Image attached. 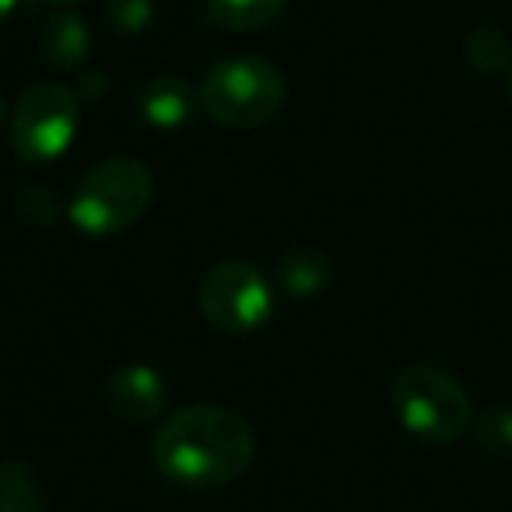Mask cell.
<instances>
[{
    "label": "cell",
    "instance_id": "17",
    "mask_svg": "<svg viewBox=\"0 0 512 512\" xmlns=\"http://www.w3.org/2000/svg\"><path fill=\"white\" fill-rule=\"evenodd\" d=\"M102 85H109L106 74L85 71V74H81V99H99V95H102Z\"/></svg>",
    "mask_w": 512,
    "mask_h": 512
},
{
    "label": "cell",
    "instance_id": "11",
    "mask_svg": "<svg viewBox=\"0 0 512 512\" xmlns=\"http://www.w3.org/2000/svg\"><path fill=\"white\" fill-rule=\"evenodd\" d=\"M288 0H204V15L211 25L228 32H256L278 22Z\"/></svg>",
    "mask_w": 512,
    "mask_h": 512
},
{
    "label": "cell",
    "instance_id": "8",
    "mask_svg": "<svg viewBox=\"0 0 512 512\" xmlns=\"http://www.w3.org/2000/svg\"><path fill=\"white\" fill-rule=\"evenodd\" d=\"M137 113L155 130H179L200 109V88L176 74H158L137 88Z\"/></svg>",
    "mask_w": 512,
    "mask_h": 512
},
{
    "label": "cell",
    "instance_id": "15",
    "mask_svg": "<svg viewBox=\"0 0 512 512\" xmlns=\"http://www.w3.org/2000/svg\"><path fill=\"white\" fill-rule=\"evenodd\" d=\"M155 18V0H106V22L120 36H141Z\"/></svg>",
    "mask_w": 512,
    "mask_h": 512
},
{
    "label": "cell",
    "instance_id": "7",
    "mask_svg": "<svg viewBox=\"0 0 512 512\" xmlns=\"http://www.w3.org/2000/svg\"><path fill=\"white\" fill-rule=\"evenodd\" d=\"M106 404L127 425H151V421H162L169 407V383L155 365H116L106 379Z\"/></svg>",
    "mask_w": 512,
    "mask_h": 512
},
{
    "label": "cell",
    "instance_id": "4",
    "mask_svg": "<svg viewBox=\"0 0 512 512\" xmlns=\"http://www.w3.org/2000/svg\"><path fill=\"white\" fill-rule=\"evenodd\" d=\"M393 411L411 435L435 446L456 442L470 428V400L439 365H407L393 379Z\"/></svg>",
    "mask_w": 512,
    "mask_h": 512
},
{
    "label": "cell",
    "instance_id": "20",
    "mask_svg": "<svg viewBox=\"0 0 512 512\" xmlns=\"http://www.w3.org/2000/svg\"><path fill=\"white\" fill-rule=\"evenodd\" d=\"M53 4H78V0H53Z\"/></svg>",
    "mask_w": 512,
    "mask_h": 512
},
{
    "label": "cell",
    "instance_id": "1",
    "mask_svg": "<svg viewBox=\"0 0 512 512\" xmlns=\"http://www.w3.org/2000/svg\"><path fill=\"white\" fill-rule=\"evenodd\" d=\"M151 456L165 481L179 488H221L249 470L256 435L242 414L214 404H190L165 414Z\"/></svg>",
    "mask_w": 512,
    "mask_h": 512
},
{
    "label": "cell",
    "instance_id": "5",
    "mask_svg": "<svg viewBox=\"0 0 512 512\" xmlns=\"http://www.w3.org/2000/svg\"><path fill=\"white\" fill-rule=\"evenodd\" d=\"M81 130V95L57 81H36L11 109V148L22 162L43 165L67 155Z\"/></svg>",
    "mask_w": 512,
    "mask_h": 512
},
{
    "label": "cell",
    "instance_id": "3",
    "mask_svg": "<svg viewBox=\"0 0 512 512\" xmlns=\"http://www.w3.org/2000/svg\"><path fill=\"white\" fill-rule=\"evenodd\" d=\"M200 109L221 127H264L285 109V74L264 57L218 60L200 81Z\"/></svg>",
    "mask_w": 512,
    "mask_h": 512
},
{
    "label": "cell",
    "instance_id": "18",
    "mask_svg": "<svg viewBox=\"0 0 512 512\" xmlns=\"http://www.w3.org/2000/svg\"><path fill=\"white\" fill-rule=\"evenodd\" d=\"M15 8H18V0H0V22H4Z\"/></svg>",
    "mask_w": 512,
    "mask_h": 512
},
{
    "label": "cell",
    "instance_id": "16",
    "mask_svg": "<svg viewBox=\"0 0 512 512\" xmlns=\"http://www.w3.org/2000/svg\"><path fill=\"white\" fill-rule=\"evenodd\" d=\"M477 442L495 456H512V407H491L474 425Z\"/></svg>",
    "mask_w": 512,
    "mask_h": 512
},
{
    "label": "cell",
    "instance_id": "2",
    "mask_svg": "<svg viewBox=\"0 0 512 512\" xmlns=\"http://www.w3.org/2000/svg\"><path fill=\"white\" fill-rule=\"evenodd\" d=\"M155 197L151 172L137 158H106L92 165L67 200V218L85 235H120L144 218Z\"/></svg>",
    "mask_w": 512,
    "mask_h": 512
},
{
    "label": "cell",
    "instance_id": "13",
    "mask_svg": "<svg viewBox=\"0 0 512 512\" xmlns=\"http://www.w3.org/2000/svg\"><path fill=\"white\" fill-rule=\"evenodd\" d=\"M467 60L481 74H502L512 71V43L495 29H477L467 39Z\"/></svg>",
    "mask_w": 512,
    "mask_h": 512
},
{
    "label": "cell",
    "instance_id": "10",
    "mask_svg": "<svg viewBox=\"0 0 512 512\" xmlns=\"http://www.w3.org/2000/svg\"><path fill=\"white\" fill-rule=\"evenodd\" d=\"M334 278V264L316 246H295L278 260V288L292 299L320 295Z\"/></svg>",
    "mask_w": 512,
    "mask_h": 512
},
{
    "label": "cell",
    "instance_id": "9",
    "mask_svg": "<svg viewBox=\"0 0 512 512\" xmlns=\"http://www.w3.org/2000/svg\"><path fill=\"white\" fill-rule=\"evenodd\" d=\"M39 50H43L46 64L57 71H81L92 57V29L78 11L60 8L43 22Z\"/></svg>",
    "mask_w": 512,
    "mask_h": 512
},
{
    "label": "cell",
    "instance_id": "14",
    "mask_svg": "<svg viewBox=\"0 0 512 512\" xmlns=\"http://www.w3.org/2000/svg\"><path fill=\"white\" fill-rule=\"evenodd\" d=\"M15 211H18V218L29 221V225L46 228V225H53V221L60 218V193L53 190V186H46V183L25 186V190L18 193Z\"/></svg>",
    "mask_w": 512,
    "mask_h": 512
},
{
    "label": "cell",
    "instance_id": "19",
    "mask_svg": "<svg viewBox=\"0 0 512 512\" xmlns=\"http://www.w3.org/2000/svg\"><path fill=\"white\" fill-rule=\"evenodd\" d=\"M8 102H4V92H0V123H4V120H8Z\"/></svg>",
    "mask_w": 512,
    "mask_h": 512
},
{
    "label": "cell",
    "instance_id": "12",
    "mask_svg": "<svg viewBox=\"0 0 512 512\" xmlns=\"http://www.w3.org/2000/svg\"><path fill=\"white\" fill-rule=\"evenodd\" d=\"M0 512H46L43 484L25 460L0 463Z\"/></svg>",
    "mask_w": 512,
    "mask_h": 512
},
{
    "label": "cell",
    "instance_id": "6",
    "mask_svg": "<svg viewBox=\"0 0 512 512\" xmlns=\"http://www.w3.org/2000/svg\"><path fill=\"white\" fill-rule=\"evenodd\" d=\"M200 313L225 334H253L274 316V288L246 260L214 264L200 281Z\"/></svg>",
    "mask_w": 512,
    "mask_h": 512
},
{
    "label": "cell",
    "instance_id": "21",
    "mask_svg": "<svg viewBox=\"0 0 512 512\" xmlns=\"http://www.w3.org/2000/svg\"><path fill=\"white\" fill-rule=\"evenodd\" d=\"M509 99H512V71H509Z\"/></svg>",
    "mask_w": 512,
    "mask_h": 512
}]
</instances>
